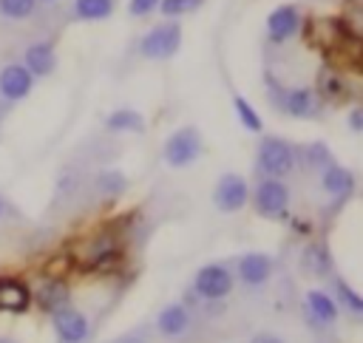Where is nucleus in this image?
Returning a JSON list of instances; mask_svg holds the SVG:
<instances>
[{"mask_svg":"<svg viewBox=\"0 0 363 343\" xmlns=\"http://www.w3.org/2000/svg\"><path fill=\"white\" fill-rule=\"evenodd\" d=\"M116 9V0H74V17L85 23L108 20Z\"/></svg>","mask_w":363,"mask_h":343,"instance_id":"nucleus-21","label":"nucleus"},{"mask_svg":"<svg viewBox=\"0 0 363 343\" xmlns=\"http://www.w3.org/2000/svg\"><path fill=\"white\" fill-rule=\"evenodd\" d=\"M332 289H335V303H337V309H343V312H349V315H354V317H360L363 315V298H360V292L349 283V281H343V278H332Z\"/></svg>","mask_w":363,"mask_h":343,"instance_id":"nucleus-20","label":"nucleus"},{"mask_svg":"<svg viewBox=\"0 0 363 343\" xmlns=\"http://www.w3.org/2000/svg\"><path fill=\"white\" fill-rule=\"evenodd\" d=\"M105 130L111 133H145V116L133 108H116L105 116Z\"/></svg>","mask_w":363,"mask_h":343,"instance_id":"nucleus-19","label":"nucleus"},{"mask_svg":"<svg viewBox=\"0 0 363 343\" xmlns=\"http://www.w3.org/2000/svg\"><path fill=\"white\" fill-rule=\"evenodd\" d=\"M301 156H303V159H306L318 173L335 162V159H332V153H329V147H326L323 142H312V145L301 147V150H298V159H301Z\"/></svg>","mask_w":363,"mask_h":343,"instance_id":"nucleus-25","label":"nucleus"},{"mask_svg":"<svg viewBox=\"0 0 363 343\" xmlns=\"http://www.w3.org/2000/svg\"><path fill=\"white\" fill-rule=\"evenodd\" d=\"M349 130L352 133H360L363 130V108H352L349 111Z\"/></svg>","mask_w":363,"mask_h":343,"instance_id":"nucleus-30","label":"nucleus"},{"mask_svg":"<svg viewBox=\"0 0 363 343\" xmlns=\"http://www.w3.org/2000/svg\"><path fill=\"white\" fill-rule=\"evenodd\" d=\"M37 0H0V17L9 23H23L34 14Z\"/></svg>","mask_w":363,"mask_h":343,"instance_id":"nucleus-24","label":"nucleus"},{"mask_svg":"<svg viewBox=\"0 0 363 343\" xmlns=\"http://www.w3.org/2000/svg\"><path fill=\"white\" fill-rule=\"evenodd\" d=\"M94 187L105 196V198H113V196H119V193H125V187H128V179L119 173V170H102V173H96V179H94Z\"/></svg>","mask_w":363,"mask_h":343,"instance_id":"nucleus-23","label":"nucleus"},{"mask_svg":"<svg viewBox=\"0 0 363 343\" xmlns=\"http://www.w3.org/2000/svg\"><path fill=\"white\" fill-rule=\"evenodd\" d=\"M31 303V289L28 283L17 281V278H0V312H11V315H23Z\"/></svg>","mask_w":363,"mask_h":343,"instance_id":"nucleus-18","label":"nucleus"},{"mask_svg":"<svg viewBox=\"0 0 363 343\" xmlns=\"http://www.w3.org/2000/svg\"><path fill=\"white\" fill-rule=\"evenodd\" d=\"M318 176H320V190L329 198H335V201H346L354 193V173L349 167L337 164V162H332L329 167H323Z\"/></svg>","mask_w":363,"mask_h":343,"instance_id":"nucleus-15","label":"nucleus"},{"mask_svg":"<svg viewBox=\"0 0 363 343\" xmlns=\"http://www.w3.org/2000/svg\"><path fill=\"white\" fill-rule=\"evenodd\" d=\"M111 343H150V337L139 329V332H125V334H119V337L111 340Z\"/></svg>","mask_w":363,"mask_h":343,"instance_id":"nucleus-29","label":"nucleus"},{"mask_svg":"<svg viewBox=\"0 0 363 343\" xmlns=\"http://www.w3.org/2000/svg\"><path fill=\"white\" fill-rule=\"evenodd\" d=\"M298 28H301V9L292 3L275 6L267 14V40L272 45H284L286 40H292L298 34Z\"/></svg>","mask_w":363,"mask_h":343,"instance_id":"nucleus-9","label":"nucleus"},{"mask_svg":"<svg viewBox=\"0 0 363 343\" xmlns=\"http://www.w3.org/2000/svg\"><path fill=\"white\" fill-rule=\"evenodd\" d=\"M201 153H204V139H201L199 128H193V125L176 128V130L164 139V145H162V159H164V164H170V167H176V170L190 167Z\"/></svg>","mask_w":363,"mask_h":343,"instance_id":"nucleus-2","label":"nucleus"},{"mask_svg":"<svg viewBox=\"0 0 363 343\" xmlns=\"http://www.w3.org/2000/svg\"><path fill=\"white\" fill-rule=\"evenodd\" d=\"M298 167V147L281 136H264L255 153V170L264 179H286Z\"/></svg>","mask_w":363,"mask_h":343,"instance_id":"nucleus-1","label":"nucleus"},{"mask_svg":"<svg viewBox=\"0 0 363 343\" xmlns=\"http://www.w3.org/2000/svg\"><path fill=\"white\" fill-rule=\"evenodd\" d=\"M51 326L60 343H88L91 337V320L71 303L51 312Z\"/></svg>","mask_w":363,"mask_h":343,"instance_id":"nucleus-8","label":"nucleus"},{"mask_svg":"<svg viewBox=\"0 0 363 343\" xmlns=\"http://www.w3.org/2000/svg\"><path fill=\"white\" fill-rule=\"evenodd\" d=\"M23 68L37 79V77H48V74H54V68H57V48H54V43L51 40H37V43H31L26 51H23Z\"/></svg>","mask_w":363,"mask_h":343,"instance_id":"nucleus-14","label":"nucleus"},{"mask_svg":"<svg viewBox=\"0 0 363 343\" xmlns=\"http://www.w3.org/2000/svg\"><path fill=\"white\" fill-rule=\"evenodd\" d=\"M272 258L264 255V252H244L235 264V272H238V281L250 289H258L264 286L269 278H272Z\"/></svg>","mask_w":363,"mask_h":343,"instance_id":"nucleus-12","label":"nucleus"},{"mask_svg":"<svg viewBox=\"0 0 363 343\" xmlns=\"http://www.w3.org/2000/svg\"><path fill=\"white\" fill-rule=\"evenodd\" d=\"M233 111H235L238 122H241L250 133H261V130H264V119L258 116V111L250 105V99H247V96L233 94Z\"/></svg>","mask_w":363,"mask_h":343,"instance_id":"nucleus-22","label":"nucleus"},{"mask_svg":"<svg viewBox=\"0 0 363 343\" xmlns=\"http://www.w3.org/2000/svg\"><path fill=\"white\" fill-rule=\"evenodd\" d=\"M301 269L312 278H329L335 272V261H332V252L323 241H309L301 252Z\"/></svg>","mask_w":363,"mask_h":343,"instance_id":"nucleus-16","label":"nucleus"},{"mask_svg":"<svg viewBox=\"0 0 363 343\" xmlns=\"http://www.w3.org/2000/svg\"><path fill=\"white\" fill-rule=\"evenodd\" d=\"M3 213H6V198L0 196V218H3Z\"/></svg>","mask_w":363,"mask_h":343,"instance_id":"nucleus-32","label":"nucleus"},{"mask_svg":"<svg viewBox=\"0 0 363 343\" xmlns=\"http://www.w3.org/2000/svg\"><path fill=\"white\" fill-rule=\"evenodd\" d=\"M233 286L235 278L227 264H204L193 278V289L204 300H224L233 292Z\"/></svg>","mask_w":363,"mask_h":343,"instance_id":"nucleus-7","label":"nucleus"},{"mask_svg":"<svg viewBox=\"0 0 363 343\" xmlns=\"http://www.w3.org/2000/svg\"><path fill=\"white\" fill-rule=\"evenodd\" d=\"M250 198H252V207H255V213H258L261 218L278 221V218H286L292 193H289V187H286L284 179H264V176H261V179L255 181Z\"/></svg>","mask_w":363,"mask_h":343,"instance_id":"nucleus-3","label":"nucleus"},{"mask_svg":"<svg viewBox=\"0 0 363 343\" xmlns=\"http://www.w3.org/2000/svg\"><path fill=\"white\" fill-rule=\"evenodd\" d=\"M182 48V26L176 20H162L156 23L142 40H139V54L145 60H170Z\"/></svg>","mask_w":363,"mask_h":343,"instance_id":"nucleus-5","label":"nucleus"},{"mask_svg":"<svg viewBox=\"0 0 363 343\" xmlns=\"http://www.w3.org/2000/svg\"><path fill=\"white\" fill-rule=\"evenodd\" d=\"M31 298L37 300V306L43 309V312H57V309H62V306H68L71 303V289H68V283L62 281V278H57V275H45L40 283H37V289H31Z\"/></svg>","mask_w":363,"mask_h":343,"instance_id":"nucleus-13","label":"nucleus"},{"mask_svg":"<svg viewBox=\"0 0 363 343\" xmlns=\"http://www.w3.org/2000/svg\"><path fill=\"white\" fill-rule=\"evenodd\" d=\"M250 343H284V340L278 334H272V332H258V334L250 337Z\"/></svg>","mask_w":363,"mask_h":343,"instance_id":"nucleus-31","label":"nucleus"},{"mask_svg":"<svg viewBox=\"0 0 363 343\" xmlns=\"http://www.w3.org/2000/svg\"><path fill=\"white\" fill-rule=\"evenodd\" d=\"M34 77L23 68V62H6L0 68V99L6 102H20L31 94Z\"/></svg>","mask_w":363,"mask_h":343,"instance_id":"nucleus-11","label":"nucleus"},{"mask_svg":"<svg viewBox=\"0 0 363 343\" xmlns=\"http://www.w3.org/2000/svg\"><path fill=\"white\" fill-rule=\"evenodd\" d=\"M204 6V0H159V14L162 17H167V20H176V17H184V14H190V11H196V9H201Z\"/></svg>","mask_w":363,"mask_h":343,"instance_id":"nucleus-26","label":"nucleus"},{"mask_svg":"<svg viewBox=\"0 0 363 343\" xmlns=\"http://www.w3.org/2000/svg\"><path fill=\"white\" fill-rule=\"evenodd\" d=\"M159 0H130L128 3V14L130 17H147L150 11H156Z\"/></svg>","mask_w":363,"mask_h":343,"instance_id":"nucleus-28","label":"nucleus"},{"mask_svg":"<svg viewBox=\"0 0 363 343\" xmlns=\"http://www.w3.org/2000/svg\"><path fill=\"white\" fill-rule=\"evenodd\" d=\"M269 99L292 119H315L320 113V96L306 85L278 88V82H269Z\"/></svg>","mask_w":363,"mask_h":343,"instance_id":"nucleus-4","label":"nucleus"},{"mask_svg":"<svg viewBox=\"0 0 363 343\" xmlns=\"http://www.w3.org/2000/svg\"><path fill=\"white\" fill-rule=\"evenodd\" d=\"M37 3H45V6H51V3H57V0H37Z\"/></svg>","mask_w":363,"mask_h":343,"instance_id":"nucleus-33","label":"nucleus"},{"mask_svg":"<svg viewBox=\"0 0 363 343\" xmlns=\"http://www.w3.org/2000/svg\"><path fill=\"white\" fill-rule=\"evenodd\" d=\"M337 315H340V309H337V303H335V298L329 292L309 289L303 295V317H306V323L312 329H329V326H335Z\"/></svg>","mask_w":363,"mask_h":343,"instance_id":"nucleus-10","label":"nucleus"},{"mask_svg":"<svg viewBox=\"0 0 363 343\" xmlns=\"http://www.w3.org/2000/svg\"><path fill=\"white\" fill-rule=\"evenodd\" d=\"M156 329L167 340H176L182 334H187V329H190V312H187V306L184 303H167L156 315Z\"/></svg>","mask_w":363,"mask_h":343,"instance_id":"nucleus-17","label":"nucleus"},{"mask_svg":"<svg viewBox=\"0 0 363 343\" xmlns=\"http://www.w3.org/2000/svg\"><path fill=\"white\" fill-rule=\"evenodd\" d=\"M213 207L218 213H238L250 204V184L238 173H221L213 184Z\"/></svg>","mask_w":363,"mask_h":343,"instance_id":"nucleus-6","label":"nucleus"},{"mask_svg":"<svg viewBox=\"0 0 363 343\" xmlns=\"http://www.w3.org/2000/svg\"><path fill=\"white\" fill-rule=\"evenodd\" d=\"M318 96H326V99H337V96H343V79L337 77V74H332V71H326V74H320L318 77V88H312Z\"/></svg>","mask_w":363,"mask_h":343,"instance_id":"nucleus-27","label":"nucleus"}]
</instances>
